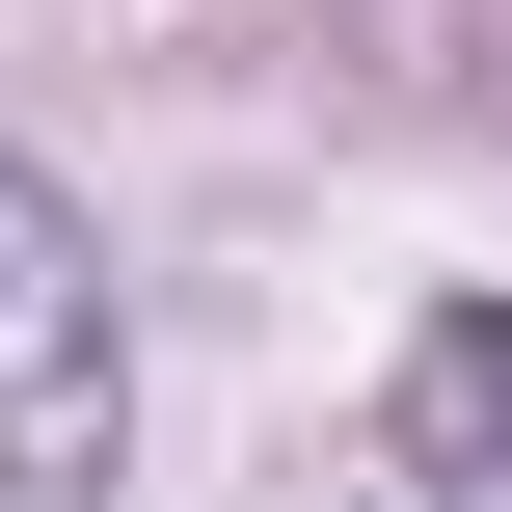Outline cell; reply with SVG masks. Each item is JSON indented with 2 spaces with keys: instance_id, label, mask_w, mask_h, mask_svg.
I'll use <instances>...</instances> for the list:
<instances>
[{
  "instance_id": "7a4b0ae2",
  "label": "cell",
  "mask_w": 512,
  "mask_h": 512,
  "mask_svg": "<svg viewBox=\"0 0 512 512\" xmlns=\"http://www.w3.org/2000/svg\"><path fill=\"white\" fill-rule=\"evenodd\" d=\"M405 486H432V512H512V297L405 351Z\"/></svg>"
},
{
  "instance_id": "6da1fadb",
  "label": "cell",
  "mask_w": 512,
  "mask_h": 512,
  "mask_svg": "<svg viewBox=\"0 0 512 512\" xmlns=\"http://www.w3.org/2000/svg\"><path fill=\"white\" fill-rule=\"evenodd\" d=\"M135 459V351H108V243L0 162V512H108Z\"/></svg>"
}]
</instances>
